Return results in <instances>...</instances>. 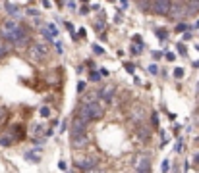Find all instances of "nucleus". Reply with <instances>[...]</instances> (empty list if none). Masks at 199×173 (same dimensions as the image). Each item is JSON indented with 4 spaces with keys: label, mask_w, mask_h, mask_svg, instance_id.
I'll list each match as a JSON object with an SVG mask.
<instances>
[{
    "label": "nucleus",
    "mask_w": 199,
    "mask_h": 173,
    "mask_svg": "<svg viewBox=\"0 0 199 173\" xmlns=\"http://www.w3.org/2000/svg\"><path fill=\"white\" fill-rule=\"evenodd\" d=\"M101 79V73H95V71H93L91 73V81H99Z\"/></svg>",
    "instance_id": "33"
},
{
    "label": "nucleus",
    "mask_w": 199,
    "mask_h": 173,
    "mask_svg": "<svg viewBox=\"0 0 199 173\" xmlns=\"http://www.w3.org/2000/svg\"><path fill=\"white\" fill-rule=\"evenodd\" d=\"M4 117H6V108H4V106H0V121H2Z\"/></svg>",
    "instance_id": "29"
},
{
    "label": "nucleus",
    "mask_w": 199,
    "mask_h": 173,
    "mask_svg": "<svg viewBox=\"0 0 199 173\" xmlns=\"http://www.w3.org/2000/svg\"><path fill=\"white\" fill-rule=\"evenodd\" d=\"M41 115H43V117H48V115H50V110H48L47 106H43V108H41Z\"/></svg>",
    "instance_id": "23"
},
{
    "label": "nucleus",
    "mask_w": 199,
    "mask_h": 173,
    "mask_svg": "<svg viewBox=\"0 0 199 173\" xmlns=\"http://www.w3.org/2000/svg\"><path fill=\"white\" fill-rule=\"evenodd\" d=\"M93 27H95V31H97V33H103V29H104V21H103V19H101V21H95V25H93Z\"/></svg>",
    "instance_id": "17"
},
{
    "label": "nucleus",
    "mask_w": 199,
    "mask_h": 173,
    "mask_svg": "<svg viewBox=\"0 0 199 173\" xmlns=\"http://www.w3.org/2000/svg\"><path fill=\"white\" fill-rule=\"evenodd\" d=\"M124 67H126V71H128V73H133V69H135V65H133L132 62H126V64H124Z\"/></svg>",
    "instance_id": "20"
},
{
    "label": "nucleus",
    "mask_w": 199,
    "mask_h": 173,
    "mask_svg": "<svg viewBox=\"0 0 199 173\" xmlns=\"http://www.w3.org/2000/svg\"><path fill=\"white\" fill-rule=\"evenodd\" d=\"M149 173H151V171H149Z\"/></svg>",
    "instance_id": "45"
},
{
    "label": "nucleus",
    "mask_w": 199,
    "mask_h": 173,
    "mask_svg": "<svg viewBox=\"0 0 199 173\" xmlns=\"http://www.w3.org/2000/svg\"><path fill=\"white\" fill-rule=\"evenodd\" d=\"M85 144H87V135L85 133L74 135V137H72V146L74 148H81V146H85Z\"/></svg>",
    "instance_id": "9"
},
{
    "label": "nucleus",
    "mask_w": 199,
    "mask_h": 173,
    "mask_svg": "<svg viewBox=\"0 0 199 173\" xmlns=\"http://www.w3.org/2000/svg\"><path fill=\"white\" fill-rule=\"evenodd\" d=\"M139 139H145V141H147V139H149V131H147V129H143V131L139 133Z\"/></svg>",
    "instance_id": "26"
},
{
    "label": "nucleus",
    "mask_w": 199,
    "mask_h": 173,
    "mask_svg": "<svg viewBox=\"0 0 199 173\" xmlns=\"http://www.w3.org/2000/svg\"><path fill=\"white\" fill-rule=\"evenodd\" d=\"M166 60H168V62H174V58H176V54H174V52H166Z\"/></svg>",
    "instance_id": "27"
},
{
    "label": "nucleus",
    "mask_w": 199,
    "mask_h": 173,
    "mask_svg": "<svg viewBox=\"0 0 199 173\" xmlns=\"http://www.w3.org/2000/svg\"><path fill=\"white\" fill-rule=\"evenodd\" d=\"M18 131H21L18 125H16V127H12V129L8 131V133L4 135L2 139H0V144H2V146H10V144H14V142H16V139H18V135H16Z\"/></svg>",
    "instance_id": "7"
},
{
    "label": "nucleus",
    "mask_w": 199,
    "mask_h": 173,
    "mask_svg": "<svg viewBox=\"0 0 199 173\" xmlns=\"http://www.w3.org/2000/svg\"><path fill=\"white\" fill-rule=\"evenodd\" d=\"M133 169L135 173H149L151 171V158L147 154H135L133 156Z\"/></svg>",
    "instance_id": "3"
},
{
    "label": "nucleus",
    "mask_w": 199,
    "mask_h": 173,
    "mask_svg": "<svg viewBox=\"0 0 199 173\" xmlns=\"http://www.w3.org/2000/svg\"><path fill=\"white\" fill-rule=\"evenodd\" d=\"M141 50H143V44H135V43H133L132 44V46H129V52H132V54H141Z\"/></svg>",
    "instance_id": "12"
},
{
    "label": "nucleus",
    "mask_w": 199,
    "mask_h": 173,
    "mask_svg": "<svg viewBox=\"0 0 199 173\" xmlns=\"http://www.w3.org/2000/svg\"><path fill=\"white\" fill-rule=\"evenodd\" d=\"M195 163H199V154H197V156H195Z\"/></svg>",
    "instance_id": "42"
},
{
    "label": "nucleus",
    "mask_w": 199,
    "mask_h": 173,
    "mask_svg": "<svg viewBox=\"0 0 199 173\" xmlns=\"http://www.w3.org/2000/svg\"><path fill=\"white\" fill-rule=\"evenodd\" d=\"M103 114L104 112H103V108H101L99 102L87 100L83 106H81V110H79V119L85 121V123H89V121H93V119H101Z\"/></svg>",
    "instance_id": "2"
},
{
    "label": "nucleus",
    "mask_w": 199,
    "mask_h": 173,
    "mask_svg": "<svg viewBox=\"0 0 199 173\" xmlns=\"http://www.w3.org/2000/svg\"><path fill=\"white\" fill-rule=\"evenodd\" d=\"M178 52H180L182 56H186V54H188V52H186V46H184V44H178Z\"/></svg>",
    "instance_id": "28"
},
{
    "label": "nucleus",
    "mask_w": 199,
    "mask_h": 173,
    "mask_svg": "<svg viewBox=\"0 0 199 173\" xmlns=\"http://www.w3.org/2000/svg\"><path fill=\"white\" fill-rule=\"evenodd\" d=\"M116 4H118V6H120V8H128V6H129V4H128V2H116Z\"/></svg>",
    "instance_id": "40"
},
{
    "label": "nucleus",
    "mask_w": 199,
    "mask_h": 173,
    "mask_svg": "<svg viewBox=\"0 0 199 173\" xmlns=\"http://www.w3.org/2000/svg\"><path fill=\"white\" fill-rule=\"evenodd\" d=\"M83 90H85V83H83V81H79V83H78V92H83Z\"/></svg>",
    "instance_id": "31"
},
{
    "label": "nucleus",
    "mask_w": 199,
    "mask_h": 173,
    "mask_svg": "<svg viewBox=\"0 0 199 173\" xmlns=\"http://www.w3.org/2000/svg\"><path fill=\"white\" fill-rule=\"evenodd\" d=\"M162 54H161V52H157V50H153V58H155V60H159V58H161Z\"/></svg>",
    "instance_id": "39"
},
{
    "label": "nucleus",
    "mask_w": 199,
    "mask_h": 173,
    "mask_svg": "<svg viewBox=\"0 0 199 173\" xmlns=\"http://www.w3.org/2000/svg\"><path fill=\"white\" fill-rule=\"evenodd\" d=\"M4 39L12 40L18 48L25 46L27 40H29V33L27 29L21 25V23H16V21H6L4 23Z\"/></svg>",
    "instance_id": "1"
},
{
    "label": "nucleus",
    "mask_w": 199,
    "mask_h": 173,
    "mask_svg": "<svg viewBox=\"0 0 199 173\" xmlns=\"http://www.w3.org/2000/svg\"><path fill=\"white\" fill-rule=\"evenodd\" d=\"M4 8L10 15H19V4L16 2H4Z\"/></svg>",
    "instance_id": "10"
},
{
    "label": "nucleus",
    "mask_w": 199,
    "mask_h": 173,
    "mask_svg": "<svg viewBox=\"0 0 199 173\" xmlns=\"http://www.w3.org/2000/svg\"><path fill=\"white\" fill-rule=\"evenodd\" d=\"M155 35L159 37L161 40H166V37H168V33H166V29H157V31H155Z\"/></svg>",
    "instance_id": "14"
},
{
    "label": "nucleus",
    "mask_w": 199,
    "mask_h": 173,
    "mask_svg": "<svg viewBox=\"0 0 199 173\" xmlns=\"http://www.w3.org/2000/svg\"><path fill=\"white\" fill-rule=\"evenodd\" d=\"M149 73H153V75H157V73H159V67H157V65H151V67H149Z\"/></svg>",
    "instance_id": "30"
},
{
    "label": "nucleus",
    "mask_w": 199,
    "mask_h": 173,
    "mask_svg": "<svg viewBox=\"0 0 199 173\" xmlns=\"http://www.w3.org/2000/svg\"><path fill=\"white\" fill-rule=\"evenodd\" d=\"M6 50H8V48H6V40H4L2 37H0V58L6 54Z\"/></svg>",
    "instance_id": "15"
},
{
    "label": "nucleus",
    "mask_w": 199,
    "mask_h": 173,
    "mask_svg": "<svg viewBox=\"0 0 199 173\" xmlns=\"http://www.w3.org/2000/svg\"><path fill=\"white\" fill-rule=\"evenodd\" d=\"M93 52H95V54H104V50L101 46H97V44H93Z\"/></svg>",
    "instance_id": "24"
},
{
    "label": "nucleus",
    "mask_w": 199,
    "mask_h": 173,
    "mask_svg": "<svg viewBox=\"0 0 199 173\" xmlns=\"http://www.w3.org/2000/svg\"><path fill=\"white\" fill-rule=\"evenodd\" d=\"M193 27H199V21H197V23H195V25H193Z\"/></svg>",
    "instance_id": "43"
},
{
    "label": "nucleus",
    "mask_w": 199,
    "mask_h": 173,
    "mask_svg": "<svg viewBox=\"0 0 199 173\" xmlns=\"http://www.w3.org/2000/svg\"><path fill=\"white\" fill-rule=\"evenodd\" d=\"M29 56H31V60H35V62H43L44 58L48 56V48H47V44H43V43H35V44H31V46H29Z\"/></svg>",
    "instance_id": "4"
},
{
    "label": "nucleus",
    "mask_w": 199,
    "mask_h": 173,
    "mask_svg": "<svg viewBox=\"0 0 199 173\" xmlns=\"http://www.w3.org/2000/svg\"><path fill=\"white\" fill-rule=\"evenodd\" d=\"M79 14H83V15H87V14H89V6H87V4H83V6H81Z\"/></svg>",
    "instance_id": "25"
},
{
    "label": "nucleus",
    "mask_w": 199,
    "mask_h": 173,
    "mask_svg": "<svg viewBox=\"0 0 199 173\" xmlns=\"http://www.w3.org/2000/svg\"><path fill=\"white\" fill-rule=\"evenodd\" d=\"M47 31H48V33H50V35H52V37H56V35H58V29H56L54 25H52V23H50V25H48V29H47Z\"/></svg>",
    "instance_id": "22"
},
{
    "label": "nucleus",
    "mask_w": 199,
    "mask_h": 173,
    "mask_svg": "<svg viewBox=\"0 0 199 173\" xmlns=\"http://www.w3.org/2000/svg\"><path fill=\"white\" fill-rule=\"evenodd\" d=\"M153 125H159V115L153 114Z\"/></svg>",
    "instance_id": "37"
},
{
    "label": "nucleus",
    "mask_w": 199,
    "mask_h": 173,
    "mask_svg": "<svg viewBox=\"0 0 199 173\" xmlns=\"http://www.w3.org/2000/svg\"><path fill=\"white\" fill-rule=\"evenodd\" d=\"M197 94H199V83H197Z\"/></svg>",
    "instance_id": "44"
},
{
    "label": "nucleus",
    "mask_w": 199,
    "mask_h": 173,
    "mask_svg": "<svg viewBox=\"0 0 199 173\" xmlns=\"http://www.w3.org/2000/svg\"><path fill=\"white\" fill-rule=\"evenodd\" d=\"M75 166L79 167V169H85V171H89V169H93V167H97V160L93 158V156H89V158H78L75 160Z\"/></svg>",
    "instance_id": "8"
},
{
    "label": "nucleus",
    "mask_w": 199,
    "mask_h": 173,
    "mask_svg": "<svg viewBox=\"0 0 199 173\" xmlns=\"http://www.w3.org/2000/svg\"><path fill=\"white\" fill-rule=\"evenodd\" d=\"M66 29H68V31H70V33H72V35H74V25H72V23H70V21H68V23H66ZM74 37H75V35H74Z\"/></svg>",
    "instance_id": "35"
},
{
    "label": "nucleus",
    "mask_w": 199,
    "mask_h": 173,
    "mask_svg": "<svg viewBox=\"0 0 199 173\" xmlns=\"http://www.w3.org/2000/svg\"><path fill=\"white\" fill-rule=\"evenodd\" d=\"M155 14L159 15H166L170 14V10H172V2H166V0H159V2H153V8H151Z\"/></svg>",
    "instance_id": "6"
},
{
    "label": "nucleus",
    "mask_w": 199,
    "mask_h": 173,
    "mask_svg": "<svg viewBox=\"0 0 199 173\" xmlns=\"http://www.w3.org/2000/svg\"><path fill=\"white\" fill-rule=\"evenodd\" d=\"M188 10H189V14H197L199 12V2H188Z\"/></svg>",
    "instance_id": "13"
},
{
    "label": "nucleus",
    "mask_w": 199,
    "mask_h": 173,
    "mask_svg": "<svg viewBox=\"0 0 199 173\" xmlns=\"http://www.w3.org/2000/svg\"><path fill=\"white\" fill-rule=\"evenodd\" d=\"M137 6H139V8H141V10H143V12H147L149 8H153V2H139V4H137Z\"/></svg>",
    "instance_id": "18"
},
{
    "label": "nucleus",
    "mask_w": 199,
    "mask_h": 173,
    "mask_svg": "<svg viewBox=\"0 0 199 173\" xmlns=\"http://www.w3.org/2000/svg\"><path fill=\"white\" fill-rule=\"evenodd\" d=\"M27 14L29 15H39V12L35 10V8H27Z\"/></svg>",
    "instance_id": "32"
},
{
    "label": "nucleus",
    "mask_w": 199,
    "mask_h": 173,
    "mask_svg": "<svg viewBox=\"0 0 199 173\" xmlns=\"http://www.w3.org/2000/svg\"><path fill=\"white\" fill-rule=\"evenodd\" d=\"M188 14H189L188 4H184V2H174V4H172V10H170L168 15H170L172 19H184Z\"/></svg>",
    "instance_id": "5"
},
{
    "label": "nucleus",
    "mask_w": 199,
    "mask_h": 173,
    "mask_svg": "<svg viewBox=\"0 0 199 173\" xmlns=\"http://www.w3.org/2000/svg\"><path fill=\"white\" fill-rule=\"evenodd\" d=\"M174 77H176V79H182V77H184V69L176 67V69H174Z\"/></svg>",
    "instance_id": "19"
},
{
    "label": "nucleus",
    "mask_w": 199,
    "mask_h": 173,
    "mask_svg": "<svg viewBox=\"0 0 199 173\" xmlns=\"http://www.w3.org/2000/svg\"><path fill=\"white\" fill-rule=\"evenodd\" d=\"M101 75L107 77V75H108V69H104V67H103V69H101Z\"/></svg>",
    "instance_id": "41"
},
{
    "label": "nucleus",
    "mask_w": 199,
    "mask_h": 173,
    "mask_svg": "<svg viewBox=\"0 0 199 173\" xmlns=\"http://www.w3.org/2000/svg\"><path fill=\"white\" fill-rule=\"evenodd\" d=\"M58 167H60L62 171H66V162H58Z\"/></svg>",
    "instance_id": "38"
},
{
    "label": "nucleus",
    "mask_w": 199,
    "mask_h": 173,
    "mask_svg": "<svg viewBox=\"0 0 199 173\" xmlns=\"http://www.w3.org/2000/svg\"><path fill=\"white\" fill-rule=\"evenodd\" d=\"M188 23H184V21H180V23H178V25H176V31L178 33H184V31H188Z\"/></svg>",
    "instance_id": "16"
},
{
    "label": "nucleus",
    "mask_w": 199,
    "mask_h": 173,
    "mask_svg": "<svg viewBox=\"0 0 199 173\" xmlns=\"http://www.w3.org/2000/svg\"><path fill=\"white\" fill-rule=\"evenodd\" d=\"M168 163H170V162H162V171H168V169H170Z\"/></svg>",
    "instance_id": "36"
},
{
    "label": "nucleus",
    "mask_w": 199,
    "mask_h": 173,
    "mask_svg": "<svg viewBox=\"0 0 199 173\" xmlns=\"http://www.w3.org/2000/svg\"><path fill=\"white\" fill-rule=\"evenodd\" d=\"M25 158H27V160H33V162H41V158H39V156H35L33 152H27Z\"/></svg>",
    "instance_id": "21"
},
{
    "label": "nucleus",
    "mask_w": 199,
    "mask_h": 173,
    "mask_svg": "<svg viewBox=\"0 0 199 173\" xmlns=\"http://www.w3.org/2000/svg\"><path fill=\"white\" fill-rule=\"evenodd\" d=\"M85 173H104V171L99 169V167H93V169H89V171H85Z\"/></svg>",
    "instance_id": "34"
},
{
    "label": "nucleus",
    "mask_w": 199,
    "mask_h": 173,
    "mask_svg": "<svg viewBox=\"0 0 199 173\" xmlns=\"http://www.w3.org/2000/svg\"><path fill=\"white\" fill-rule=\"evenodd\" d=\"M112 94H114V86L108 85L107 89H103V92H101V96H103L104 102H112Z\"/></svg>",
    "instance_id": "11"
}]
</instances>
